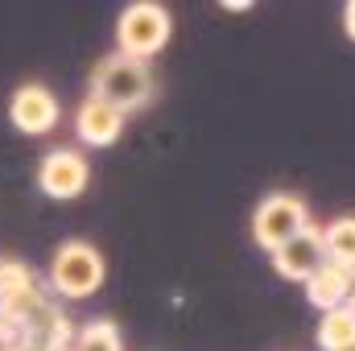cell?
Instances as JSON below:
<instances>
[{
	"label": "cell",
	"mask_w": 355,
	"mask_h": 351,
	"mask_svg": "<svg viewBox=\"0 0 355 351\" xmlns=\"http://www.w3.org/2000/svg\"><path fill=\"white\" fill-rule=\"evenodd\" d=\"M8 120L17 132L25 137H46L58 124V99L54 91H46L42 83H21L8 99Z\"/></svg>",
	"instance_id": "cell-6"
},
{
	"label": "cell",
	"mask_w": 355,
	"mask_h": 351,
	"mask_svg": "<svg viewBox=\"0 0 355 351\" xmlns=\"http://www.w3.org/2000/svg\"><path fill=\"white\" fill-rule=\"evenodd\" d=\"M91 95L120 108L124 116L145 108L153 99V71L149 62H137V58H124V54H107L95 62L91 71Z\"/></svg>",
	"instance_id": "cell-1"
},
{
	"label": "cell",
	"mask_w": 355,
	"mask_h": 351,
	"mask_svg": "<svg viewBox=\"0 0 355 351\" xmlns=\"http://www.w3.org/2000/svg\"><path fill=\"white\" fill-rule=\"evenodd\" d=\"M343 29H347V37L355 42V0L347 4V8H343Z\"/></svg>",
	"instance_id": "cell-14"
},
{
	"label": "cell",
	"mask_w": 355,
	"mask_h": 351,
	"mask_svg": "<svg viewBox=\"0 0 355 351\" xmlns=\"http://www.w3.org/2000/svg\"><path fill=\"white\" fill-rule=\"evenodd\" d=\"M75 132L91 149H107L124 132V112L112 108V103H103V99H95V95H87L79 103V112H75Z\"/></svg>",
	"instance_id": "cell-8"
},
{
	"label": "cell",
	"mask_w": 355,
	"mask_h": 351,
	"mask_svg": "<svg viewBox=\"0 0 355 351\" xmlns=\"http://www.w3.org/2000/svg\"><path fill=\"white\" fill-rule=\"evenodd\" d=\"M347 351H355V348H347Z\"/></svg>",
	"instance_id": "cell-17"
},
{
	"label": "cell",
	"mask_w": 355,
	"mask_h": 351,
	"mask_svg": "<svg viewBox=\"0 0 355 351\" xmlns=\"http://www.w3.org/2000/svg\"><path fill=\"white\" fill-rule=\"evenodd\" d=\"M103 285V257L99 248H91L87 240H67L54 261H50V289L58 298H91L95 289Z\"/></svg>",
	"instance_id": "cell-4"
},
{
	"label": "cell",
	"mask_w": 355,
	"mask_h": 351,
	"mask_svg": "<svg viewBox=\"0 0 355 351\" xmlns=\"http://www.w3.org/2000/svg\"><path fill=\"white\" fill-rule=\"evenodd\" d=\"M327 264V248H322V228H306L302 236H293L289 244H281L277 252H272V268L285 277V281H310L318 268Z\"/></svg>",
	"instance_id": "cell-7"
},
{
	"label": "cell",
	"mask_w": 355,
	"mask_h": 351,
	"mask_svg": "<svg viewBox=\"0 0 355 351\" xmlns=\"http://www.w3.org/2000/svg\"><path fill=\"white\" fill-rule=\"evenodd\" d=\"M322 248H327V261L355 273V215H339L322 228Z\"/></svg>",
	"instance_id": "cell-11"
},
{
	"label": "cell",
	"mask_w": 355,
	"mask_h": 351,
	"mask_svg": "<svg viewBox=\"0 0 355 351\" xmlns=\"http://www.w3.org/2000/svg\"><path fill=\"white\" fill-rule=\"evenodd\" d=\"M310 228V207L302 194L293 190H277V194H265L252 211V240L265 248V252H277L281 244H289L293 236H302Z\"/></svg>",
	"instance_id": "cell-3"
},
{
	"label": "cell",
	"mask_w": 355,
	"mask_h": 351,
	"mask_svg": "<svg viewBox=\"0 0 355 351\" xmlns=\"http://www.w3.org/2000/svg\"><path fill=\"white\" fill-rule=\"evenodd\" d=\"M314 339H318V348H322V351H347V348H355V314L347 310V306L327 310V314L318 318Z\"/></svg>",
	"instance_id": "cell-10"
},
{
	"label": "cell",
	"mask_w": 355,
	"mask_h": 351,
	"mask_svg": "<svg viewBox=\"0 0 355 351\" xmlns=\"http://www.w3.org/2000/svg\"><path fill=\"white\" fill-rule=\"evenodd\" d=\"M87 182H91V166L79 149H50V153L42 157V166H37V186H42V194H50V198H58V203L79 198V194L87 190Z\"/></svg>",
	"instance_id": "cell-5"
},
{
	"label": "cell",
	"mask_w": 355,
	"mask_h": 351,
	"mask_svg": "<svg viewBox=\"0 0 355 351\" xmlns=\"http://www.w3.org/2000/svg\"><path fill=\"white\" fill-rule=\"evenodd\" d=\"M355 289V273L352 268H343V264L327 261L310 281H306V302L314 306V310H339V306H347V298H352Z\"/></svg>",
	"instance_id": "cell-9"
},
{
	"label": "cell",
	"mask_w": 355,
	"mask_h": 351,
	"mask_svg": "<svg viewBox=\"0 0 355 351\" xmlns=\"http://www.w3.org/2000/svg\"><path fill=\"white\" fill-rule=\"evenodd\" d=\"M0 351H33V348H25V343H12V348H0Z\"/></svg>",
	"instance_id": "cell-15"
},
{
	"label": "cell",
	"mask_w": 355,
	"mask_h": 351,
	"mask_svg": "<svg viewBox=\"0 0 355 351\" xmlns=\"http://www.w3.org/2000/svg\"><path fill=\"white\" fill-rule=\"evenodd\" d=\"M37 285V277H33V268L21 261H0V298H12V293H25V289H33Z\"/></svg>",
	"instance_id": "cell-13"
},
{
	"label": "cell",
	"mask_w": 355,
	"mask_h": 351,
	"mask_svg": "<svg viewBox=\"0 0 355 351\" xmlns=\"http://www.w3.org/2000/svg\"><path fill=\"white\" fill-rule=\"evenodd\" d=\"M170 29H174V21H170L166 4L137 0V4H128V8L120 12V21H116V54L137 58V62H149L153 54L166 50Z\"/></svg>",
	"instance_id": "cell-2"
},
{
	"label": "cell",
	"mask_w": 355,
	"mask_h": 351,
	"mask_svg": "<svg viewBox=\"0 0 355 351\" xmlns=\"http://www.w3.org/2000/svg\"><path fill=\"white\" fill-rule=\"evenodd\" d=\"M67 351H124L120 343V331H116V323H107V318H95L87 327H79L75 335H71V348Z\"/></svg>",
	"instance_id": "cell-12"
},
{
	"label": "cell",
	"mask_w": 355,
	"mask_h": 351,
	"mask_svg": "<svg viewBox=\"0 0 355 351\" xmlns=\"http://www.w3.org/2000/svg\"><path fill=\"white\" fill-rule=\"evenodd\" d=\"M347 310H352V314H355V289H352V298H347Z\"/></svg>",
	"instance_id": "cell-16"
}]
</instances>
